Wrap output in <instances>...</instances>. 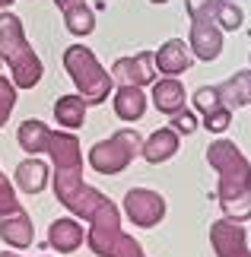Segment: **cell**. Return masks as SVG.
<instances>
[{
	"label": "cell",
	"mask_w": 251,
	"mask_h": 257,
	"mask_svg": "<svg viewBox=\"0 0 251 257\" xmlns=\"http://www.w3.org/2000/svg\"><path fill=\"white\" fill-rule=\"evenodd\" d=\"M207 165L219 175L216 200L226 219L232 222H248L251 219V162L232 140L216 137L207 146Z\"/></svg>",
	"instance_id": "1"
},
{
	"label": "cell",
	"mask_w": 251,
	"mask_h": 257,
	"mask_svg": "<svg viewBox=\"0 0 251 257\" xmlns=\"http://www.w3.org/2000/svg\"><path fill=\"white\" fill-rule=\"evenodd\" d=\"M0 61L10 67V80L16 89H35L42 83L45 67L23 32V19L10 10H0Z\"/></svg>",
	"instance_id": "2"
},
{
	"label": "cell",
	"mask_w": 251,
	"mask_h": 257,
	"mask_svg": "<svg viewBox=\"0 0 251 257\" xmlns=\"http://www.w3.org/2000/svg\"><path fill=\"white\" fill-rule=\"evenodd\" d=\"M64 70L76 86V95L86 105H105V98L115 92L112 73L99 64V57L86 45H70L64 51Z\"/></svg>",
	"instance_id": "3"
},
{
	"label": "cell",
	"mask_w": 251,
	"mask_h": 257,
	"mask_svg": "<svg viewBox=\"0 0 251 257\" xmlns=\"http://www.w3.org/2000/svg\"><path fill=\"white\" fill-rule=\"evenodd\" d=\"M140 146H143V140H140L137 131H130V127H124V131H115L112 137H105V140H99L93 150H89V165H93V172L99 175H121L130 162L140 156Z\"/></svg>",
	"instance_id": "4"
},
{
	"label": "cell",
	"mask_w": 251,
	"mask_h": 257,
	"mask_svg": "<svg viewBox=\"0 0 251 257\" xmlns=\"http://www.w3.org/2000/svg\"><path fill=\"white\" fill-rule=\"evenodd\" d=\"M54 197L61 200L64 210H70V216H76L79 222H89V216H93L99 206H102L105 194L96 191V187H89L83 181V169H54Z\"/></svg>",
	"instance_id": "5"
},
{
	"label": "cell",
	"mask_w": 251,
	"mask_h": 257,
	"mask_svg": "<svg viewBox=\"0 0 251 257\" xmlns=\"http://www.w3.org/2000/svg\"><path fill=\"white\" fill-rule=\"evenodd\" d=\"M121 235H124V229H121V210L105 197L102 206L89 216L86 244H89V251H93L96 257H112V251H115V244H118Z\"/></svg>",
	"instance_id": "6"
},
{
	"label": "cell",
	"mask_w": 251,
	"mask_h": 257,
	"mask_svg": "<svg viewBox=\"0 0 251 257\" xmlns=\"http://www.w3.org/2000/svg\"><path fill=\"white\" fill-rule=\"evenodd\" d=\"M121 213L137 229H153L165 219V197L159 191H149V187H130L124 194Z\"/></svg>",
	"instance_id": "7"
},
{
	"label": "cell",
	"mask_w": 251,
	"mask_h": 257,
	"mask_svg": "<svg viewBox=\"0 0 251 257\" xmlns=\"http://www.w3.org/2000/svg\"><path fill=\"white\" fill-rule=\"evenodd\" d=\"M112 80L118 86H153L156 83V51H140L134 57H118L112 64Z\"/></svg>",
	"instance_id": "8"
},
{
	"label": "cell",
	"mask_w": 251,
	"mask_h": 257,
	"mask_svg": "<svg viewBox=\"0 0 251 257\" xmlns=\"http://www.w3.org/2000/svg\"><path fill=\"white\" fill-rule=\"evenodd\" d=\"M188 48L194 54V61H216L223 54V29L216 26V19H191V35Z\"/></svg>",
	"instance_id": "9"
},
{
	"label": "cell",
	"mask_w": 251,
	"mask_h": 257,
	"mask_svg": "<svg viewBox=\"0 0 251 257\" xmlns=\"http://www.w3.org/2000/svg\"><path fill=\"white\" fill-rule=\"evenodd\" d=\"M194 111L200 114V121L210 134H226L229 124H232V111L223 105L216 86H200L194 92Z\"/></svg>",
	"instance_id": "10"
},
{
	"label": "cell",
	"mask_w": 251,
	"mask_h": 257,
	"mask_svg": "<svg viewBox=\"0 0 251 257\" xmlns=\"http://www.w3.org/2000/svg\"><path fill=\"white\" fill-rule=\"evenodd\" d=\"M210 244H213L216 257H242L248 251V232L242 229V222L216 219L210 225Z\"/></svg>",
	"instance_id": "11"
},
{
	"label": "cell",
	"mask_w": 251,
	"mask_h": 257,
	"mask_svg": "<svg viewBox=\"0 0 251 257\" xmlns=\"http://www.w3.org/2000/svg\"><path fill=\"white\" fill-rule=\"evenodd\" d=\"M48 244L57 254H73L79 244H86V229L76 216H64V219H54L48 225Z\"/></svg>",
	"instance_id": "12"
},
{
	"label": "cell",
	"mask_w": 251,
	"mask_h": 257,
	"mask_svg": "<svg viewBox=\"0 0 251 257\" xmlns=\"http://www.w3.org/2000/svg\"><path fill=\"white\" fill-rule=\"evenodd\" d=\"M191 64H194V54H191L188 42H182V38H169L156 51V70L162 76H182L191 70Z\"/></svg>",
	"instance_id": "13"
},
{
	"label": "cell",
	"mask_w": 251,
	"mask_h": 257,
	"mask_svg": "<svg viewBox=\"0 0 251 257\" xmlns=\"http://www.w3.org/2000/svg\"><path fill=\"white\" fill-rule=\"evenodd\" d=\"M178 146H182L178 131H172V127H156L143 140V146H140V156H143L149 165H162L178 153Z\"/></svg>",
	"instance_id": "14"
},
{
	"label": "cell",
	"mask_w": 251,
	"mask_h": 257,
	"mask_svg": "<svg viewBox=\"0 0 251 257\" xmlns=\"http://www.w3.org/2000/svg\"><path fill=\"white\" fill-rule=\"evenodd\" d=\"M48 159L54 162V169H83V150H79V140L73 134H64V131L51 134Z\"/></svg>",
	"instance_id": "15"
},
{
	"label": "cell",
	"mask_w": 251,
	"mask_h": 257,
	"mask_svg": "<svg viewBox=\"0 0 251 257\" xmlns=\"http://www.w3.org/2000/svg\"><path fill=\"white\" fill-rule=\"evenodd\" d=\"M13 184L19 187L23 194H42L48 184H51V165L42 162V159H26L16 165V175H13Z\"/></svg>",
	"instance_id": "16"
},
{
	"label": "cell",
	"mask_w": 251,
	"mask_h": 257,
	"mask_svg": "<svg viewBox=\"0 0 251 257\" xmlns=\"http://www.w3.org/2000/svg\"><path fill=\"white\" fill-rule=\"evenodd\" d=\"M0 238H4V244H10L13 251L29 248V244L35 241V225L29 219V213L19 210L13 216H4V219H0Z\"/></svg>",
	"instance_id": "17"
},
{
	"label": "cell",
	"mask_w": 251,
	"mask_h": 257,
	"mask_svg": "<svg viewBox=\"0 0 251 257\" xmlns=\"http://www.w3.org/2000/svg\"><path fill=\"white\" fill-rule=\"evenodd\" d=\"M188 102V92H185V86L178 83V76H162V80H156L153 83V105H156V111H162V114H178L185 108Z\"/></svg>",
	"instance_id": "18"
},
{
	"label": "cell",
	"mask_w": 251,
	"mask_h": 257,
	"mask_svg": "<svg viewBox=\"0 0 251 257\" xmlns=\"http://www.w3.org/2000/svg\"><path fill=\"white\" fill-rule=\"evenodd\" d=\"M51 134H54V131H51L45 121H38V117H29V121L19 124L16 143H19V150H23L26 156H38V153H48Z\"/></svg>",
	"instance_id": "19"
},
{
	"label": "cell",
	"mask_w": 251,
	"mask_h": 257,
	"mask_svg": "<svg viewBox=\"0 0 251 257\" xmlns=\"http://www.w3.org/2000/svg\"><path fill=\"white\" fill-rule=\"evenodd\" d=\"M115 114L121 121L134 124L146 114V95L140 86H118L115 89Z\"/></svg>",
	"instance_id": "20"
},
{
	"label": "cell",
	"mask_w": 251,
	"mask_h": 257,
	"mask_svg": "<svg viewBox=\"0 0 251 257\" xmlns=\"http://www.w3.org/2000/svg\"><path fill=\"white\" fill-rule=\"evenodd\" d=\"M216 89H219V98H223V105L229 108V111H235V108H242V105H251V67L232 73Z\"/></svg>",
	"instance_id": "21"
},
{
	"label": "cell",
	"mask_w": 251,
	"mask_h": 257,
	"mask_svg": "<svg viewBox=\"0 0 251 257\" xmlns=\"http://www.w3.org/2000/svg\"><path fill=\"white\" fill-rule=\"evenodd\" d=\"M86 102L79 98L76 92L73 95H61L54 102V121L64 127V131H79V127L86 124Z\"/></svg>",
	"instance_id": "22"
},
{
	"label": "cell",
	"mask_w": 251,
	"mask_h": 257,
	"mask_svg": "<svg viewBox=\"0 0 251 257\" xmlns=\"http://www.w3.org/2000/svg\"><path fill=\"white\" fill-rule=\"evenodd\" d=\"M64 26H67V32L76 35V38L93 35V32H96V13H93V7L83 0V4L64 10Z\"/></svg>",
	"instance_id": "23"
},
{
	"label": "cell",
	"mask_w": 251,
	"mask_h": 257,
	"mask_svg": "<svg viewBox=\"0 0 251 257\" xmlns=\"http://www.w3.org/2000/svg\"><path fill=\"white\" fill-rule=\"evenodd\" d=\"M242 7H235L232 0H223V7H219L216 13V26L223 29V32H235V29H242Z\"/></svg>",
	"instance_id": "24"
},
{
	"label": "cell",
	"mask_w": 251,
	"mask_h": 257,
	"mask_svg": "<svg viewBox=\"0 0 251 257\" xmlns=\"http://www.w3.org/2000/svg\"><path fill=\"white\" fill-rule=\"evenodd\" d=\"M23 210V203H19V197H16V184H10L4 172H0V219L4 216H13Z\"/></svg>",
	"instance_id": "25"
},
{
	"label": "cell",
	"mask_w": 251,
	"mask_h": 257,
	"mask_svg": "<svg viewBox=\"0 0 251 257\" xmlns=\"http://www.w3.org/2000/svg\"><path fill=\"white\" fill-rule=\"evenodd\" d=\"M13 108H16V86H13V80H10V76L0 73V127L10 121Z\"/></svg>",
	"instance_id": "26"
},
{
	"label": "cell",
	"mask_w": 251,
	"mask_h": 257,
	"mask_svg": "<svg viewBox=\"0 0 251 257\" xmlns=\"http://www.w3.org/2000/svg\"><path fill=\"white\" fill-rule=\"evenodd\" d=\"M223 0H185V10L191 19H216Z\"/></svg>",
	"instance_id": "27"
},
{
	"label": "cell",
	"mask_w": 251,
	"mask_h": 257,
	"mask_svg": "<svg viewBox=\"0 0 251 257\" xmlns=\"http://www.w3.org/2000/svg\"><path fill=\"white\" fill-rule=\"evenodd\" d=\"M112 257H146V254H143V248H140V241L134 235H121L118 244H115V251H112Z\"/></svg>",
	"instance_id": "28"
},
{
	"label": "cell",
	"mask_w": 251,
	"mask_h": 257,
	"mask_svg": "<svg viewBox=\"0 0 251 257\" xmlns=\"http://www.w3.org/2000/svg\"><path fill=\"white\" fill-rule=\"evenodd\" d=\"M172 131L178 134H194L197 131V114L191 108H182L178 114H172Z\"/></svg>",
	"instance_id": "29"
},
{
	"label": "cell",
	"mask_w": 251,
	"mask_h": 257,
	"mask_svg": "<svg viewBox=\"0 0 251 257\" xmlns=\"http://www.w3.org/2000/svg\"><path fill=\"white\" fill-rule=\"evenodd\" d=\"M76 4H83V0H54V7L61 10V13H64V10H70V7H76Z\"/></svg>",
	"instance_id": "30"
},
{
	"label": "cell",
	"mask_w": 251,
	"mask_h": 257,
	"mask_svg": "<svg viewBox=\"0 0 251 257\" xmlns=\"http://www.w3.org/2000/svg\"><path fill=\"white\" fill-rule=\"evenodd\" d=\"M13 4H16V0H0V10H10Z\"/></svg>",
	"instance_id": "31"
},
{
	"label": "cell",
	"mask_w": 251,
	"mask_h": 257,
	"mask_svg": "<svg viewBox=\"0 0 251 257\" xmlns=\"http://www.w3.org/2000/svg\"><path fill=\"white\" fill-rule=\"evenodd\" d=\"M0 257H19L16 251H0Z\"/></svg>",
	"instance_id": "32"
},
{
	"label": "cell",
	"mask_w": 251,
	"mask_h": 257,
	"mask_svg": "<svg viewBox=\"0 0 251 257\" xmlns=\"http://www.w3.org/2000/svg\"><path fill=\"white\" fill-rule=\"evenodd\" d=\"M149 4H169V0H149Z\"/></svg>",
	"instance_id": "33"
},
{
	"label": "cell",
	"mask_w": 251,
	"mask_h": 257,
	"mask_svg": "<svg viewBox=\"0 0 251 257\" xmlns=\"http://www.w3.org/2000/svg\"><path fill=\"white\" fill-rule=\"evenodd\" d=\"M242 257H251V251H245V254H242Z\"/></svg>",
	"instance_id": "34"
}]
</instances>
